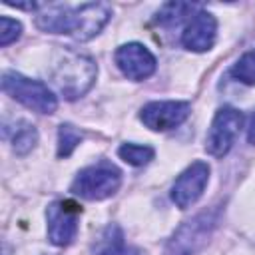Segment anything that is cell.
Listing matches in <instances>:
<instances>
[{
	"instance_id": "obj_1",
	"label": "cell",
	"mask_w": 255,
	"mask_h": 255,
	"mask_svg": "<svg viewBox=\"0 0 255 255\" xmlns=\"http://www.w3.org/2000/svg\"><path fill=\"white\" fill-rule=\"evenodd\" d=\"M112 18V8L104 2H86L80 6H44L36 16V26L52 34H68L78 42H88L102 32Z\"/></svg>"
},
{
	"instance_id": "obj_2",
	"label": "cell",
	"mask_w": 255,
	"mask_h": 255,
	"mask_svg": "<svg viewBox=\"0 0 255 255\" xmlns=\"http://www.w3.org/2000/svg\"><path fill=\"white\" fill-rule=\"evenodd\" d=\"M96 76L98 66L88 54L68 46L56 50L50 66V78L66 100H78L88 94L96 82Z\"/></svg>"
},
{
	"instance_id": "obj_3",
	"label": "cell",
	"mask_w": 255,
	"mask_h": 255,
	"mask_svg": "<svg viewBox=\"0 0 255 255\" xmlns=\"http://www.w3.org/2000/svg\"><path fill=\"white\" fill-rule=\"evenodd\" d=\"M219 223V209H205L183 221L167 241L163 255H197Z\"/></svg>"
},
{
	"instance_id": "obj_4",
	"label": "cell",
	"mask_w": 255,
	"mask_h": 255,
	"mask_svg": "<svg viewBox=\"0 0 255 255\" xmlns=\"http://www.w3.org/2000/svg\"><path fill=\"white\" fill-rule=\"evenodd\" d=\"M122 185V171L108 161H100L96 165H88L78 171L74 177L70 191L88 201H102L112 197Z\"/></svg>"
},
{
	"instance_id": "obj_5",
	"label": "cell",
	"mask_w": 255,
	"mask_h": 255,
	"mask_svg": "<svg viewBox=\"0 0 255 255\" xmlns=\"http://www.w3.org/2000/svg\"><path fill=\"white\" fill-rule=\"evenodd\" d=\"M2 90L12 100L20 102L22 106L38 114H54L58 108V98L44 82L26 78L18 72L2 74Z\"/></svg>"
},
{
	"instance_id": "obj_6",
	"label": "cell",
	"mask_w": 255,
	"mask_h": 255,
	"mask_svg": "<svg viewBox=\"0 0 255 255\" xmlns=\"http://www.w3.org/2000/svg\"><path fill=\"white\" fill-rule=\"evenodd\" d=\"M243 126V114L231 106H223L215 112L205 135V151L213 157H223L235 143Z\"/></svg>"
},
{
	"instance_id": "obj_7",
	"label": "cell",
	"mask_w": 255,
	"mask_h": 255,
	"mask_svg": "<svg viewBox=\"0 0 255 255\" xmlns=\"http://www.w3.org/2000/svg\"><path fill=\"white\" fill-rule=\"evenodd\" d=\"M80 215H82V207L70 199H60L50 203L46 211L50 243L56 247L72 245L80 229Z\"/></svg>"
},
{
	"instance_id": "obj_8",
	"label": "cell",
	"mask_w": 255,
	"mask_h": 255,
	"mask_svg": "<svg viewBox=\"0 0 255 255\" xmlns=\"http://www.w3.org/2000/svg\"><path fill=\"white\" fill-rule=\"evenodd\" d=\"M191 114V104L185 100H157L139 110V120L151 131H169L181 126Z\"/></svg>"
},
{
	"instance_id": "obj_9",
	"label": "cell",
	"mask_w": 255,
	"mask_h": 255,
	"mask_svg": "<svg viewBox=\"0 0 255 255\" xmlns=\"http://www.w3.org/2000/svg\"><path fill=\"white\" fill-rule=\"evenodd\" d=\"M207 181H209V165L201 159L193 161L175 177L171 185V201L179 209L191 207L203 195Z\"/></svg>"
},
{
	"instance_id": "obj_10",
	"label": "cell",
	"mask_w": 255,
	"mask_h": 255,
	"mask_svg": "<svg viewBox=\"0 0 255 255\" xmlns=\"http://www.w3.org/2000/svg\"><path fill=\"white\" fill-rule=\"evenodd\" d=\"M114 60H116V66L120 68V72L128 80H133V82L147 80L155 72V68H157L155 56L143 44H139V42L122 44L116 50Z\"/></svg>"
},
{
	"instance_id": "obj_11",
	"label": "cell",
	"mask_w": 255,
	"mask_h": 255,
	"mask_svg": "<svg viewBox=\"0 0 255 255\" xmlns=\"http://www.w3.org/2000/svg\"><path fill=\"white\" fill-rule=\"evenodd\" d=\"M217 38V20L211 12L199 10L193 14L185 30L181 32V46L189 52H207Z\"/></svg>"
},
{
	"instance_id": "obj_12",
	"label": "cell",
	"mask_w": 255,
	"mask_h": 255,
	"mask_svg": "<svg viewBox=\"0 0 255 255\" xmlns=\"http://www.w3.org/2000/svg\"><path fill=\"white\" fill-rule=\"evenodd\" d=\"M96 255H147V253L135 245H128L124 239V231L118 225H108L100 237Z\"/></svg>"
},
{
	"instance_id": "obj_13",
	"label": "cell",
	"mask_w": 255,
	"mask_h": 255,
	"mask_svg": "<svg viewBox=\"0 0 255 255\" xmlns=\"http://www.w3.org/2000/svg\"><path fill=\"white\" fill-rule=\"evenodd\" d=\"M10 141H12V149L16 155H26L38 143V129L30 122L20 120V122H16V128H14Z\"/></svg>"
},
{
	"instance_id": "obj_14",
	"label": "cell",
	"mask_w": 255,
	"mask_h": 255,
	"mask_svg": "<svg viewBox=\"0 0 255 255\" xmlns=\"http://www.w3.org/2000/svg\"><path fill=\"white\" fill-rule=\"evenodd\" d=\"M118 155H120L126 163H129V165H133V167H141V165H147V163L153 159L155 149H153L151 145H141V143H131V141H128V143H122V145L118 147Z\"/></svg>"
},
{
	"instance_id": "obj_15",
	"label": "cell",
	"mask_w": 255,
	"mask_h": 255,
	"mask_svg": "<svg viewBox=\"0 0 255 255\" xmlns=\"http://www.w3.org/2000/svg\"><path fill=\"white\" fill-rule=\"evenodd\" d=\"M84 133L72 126V124H62L58 128V157H70L72 151L82 143Z\"/></svg>"
},
{
	"instance_id": "obj_16",
	"label": "cell",
	"mask_w": 255,
	"mask_h": 255,
	"mask_svg": "<svg viewBox=\"0 0 255 255\" xmlns=\"http://www.w3.org/2000/svg\"><path fill=\"white\" fill-rule=\"evenodd\" d=\"M231 76L245 84V86H255V50L245 52L231 68Z\"/></svg>"
},
{
	"instance_id": "obj_17",
	"label": "cell",
	"mask_w": 255,
	"mask_h": 255,
	"mask_svg": "<svg viewBox=\"0 0 255 255\" xmlns=\"http://www.w3.org/2000/svg\"><path fill=\"white\" fill-rule=\"evenodd\" d=\"M193 6L191 4H179V2H169V4H163L161 10L155 14V22L159 24H173V22H179L187 12H191Z\"/></svg>"
},
{
	"instance_id": "obj_18",
	"label": "cell",
	"mask_w": 255,
	"mask_h": 255,
	"mask_svg": "<svg viewBox=\"0 0 255 255\" xmlns=\"http://www.w3.org/2000/svg\"><path fill=\"white\" fill-rule=\"evenodd\" d=\"M22 34V24L14 18H8V16H2L0 18V46L6 48L10 46L12 42H16Z\"/></svg>"
},
{
	"instance_id": "obj_19",
	"label": "cell",
	"mask_w": 255,
	"mask_h": 255,
	"mask_svg": "<svg viewBox=\"0 0 255 255\" xmlns=\"http://www.w3.org/2000/svg\"><path fill=\"white\" fill-rule=\"evenodd\" d=\"M247 141L249 143H255V110L249 118V124H247Z\"/></svg>"
}]
</instances>
